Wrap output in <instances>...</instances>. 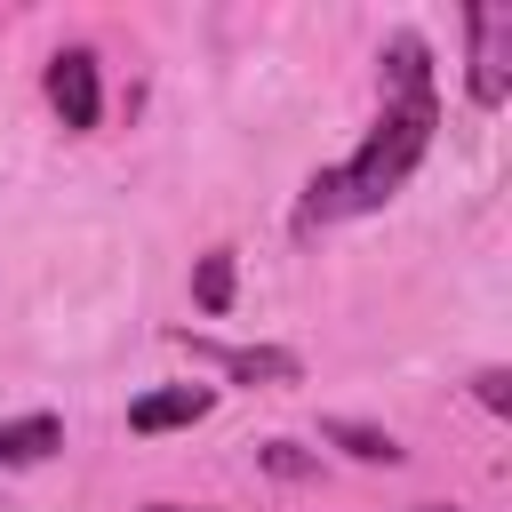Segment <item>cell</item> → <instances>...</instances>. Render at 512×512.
I'll return each instance as SVG.
<instances>
[{
	"mask_svg": "<svg viewBox=\"0 0 512 512\" xmlns=\"http://www.w3.org/2000/svg\"><path fill=\"white\" fill-rule=\"evenodd\" d=\"M392 88H400V104H392L384 128L368 136V152H360L352 168L320 176L312 200H304V216H352V208H376V200L424 160V144H432V64H424L416 40H392Z\"/></svg>",
	"mask_w": 512,
	"mask_h": 512,
	"instance_id": "6da1fadb",
	"label": "cell"
},
{
	"mask_svg": "<svg viewBox=\"0 0 512 512\" xmlns=\"http://www.w3.org/2000/svg\"><path fill=\"white\" fill-rule=\"evenodd\" d=\"M48 96H56L64 128H96V112H104V88H96V56L64 48V56L48 64Z\"/></svg>",
	"mask_w": 512,
	"mask_h": 512,
	"instance_id": "7a4b0ae2",
	"label": "cell"
},
{
	"mask_svg": "<svg viewBox=\"0 0 512 512\" xmlns=\"http://www.w3.org/2000/svg\"><path fill=\"white\" fill-rule=\"evenodd\" d=\"M208 384H168V392H144L136 408H128V432H176V424H200L208 416Z\"/></svg>",
	"mask_w": 512,
	"mask_h": 512,
	"instance_id": "3957f363",
	"label": "cell"
},
{
	"mask_svg": "<svg viewBox=\"0 0 512 512\" xmlns=\"http://www.w3.org/2000/svg\"><path fill=\"white\" fill-rule=\"evenodd\" d=\"M496 32H504V16L496 8H472V96L480 104H504V56H496Z\"/></svg>",
	"mask_w": 512,
	"mask_h": 512,
	"instance_id": "277c9868",
	"label": "cell"
},
{
	"mask_svg": "<svg viewBox=\"0 0 512 512\" xmlns=\"http://www.w3.org/2000/svg\"><path fill=\"white\" fill-rule=\"evenodd\" d=\"M64 448V424L56 416H16V424H0V464H40V456H56Z\"/></svg>",
	"mask_w": 512,
	"mask_h": 512,
	"instance_id": "5b68a950",
	"label": "cell"
},
{
	"mask_svg": "<svg viewBox=\"0 0 512 512\" xmlns=\"http://www.w3.org/2000/svg\"><path fill=\"white\" fill-rule=\"evenodd\" d=\"M320 432H328V440H336V448H344L352 464H400V440H392V432H376V424H352V416H328Z\"/></svg>",
	"mask_w": 512,
	"mask_h": 512,
	"instance_id": "8992f818",
	"label": "cell"
},
{
	"mask_svg": "<svg viewBox=\"0 0 512 512\" xmlns=\"http://www.w3.org/2000/svg\"><path fill=\"white\" fill-rule=\"evenodd\" d=\"M192 296H200V312H224V304H232V256H224V248H216V256H200Z\"/></svg>",
	"mask_w": 512,
	"mask_h": 512,
	"instance_id": "52a82bcc",
	"label": "cell"
},
{
	"mask_svg": "<svg viewBox=\"0 0 512 512\" xmlns=\"http://www.w3.org/2000/svg\"><path fill=\"white\" fill-rule=\"evenodd\" d=\"M216 360H224L232 376H248V384H288V376H296L288 352H216Z\"/></svg>",
	"mask_w": 512,
	"mask_h": 512,
	"instance_id": "ba28073f",
	"label": "cell"
},
{
	"mask_svg": "<svg viewBox=\"0 0 512 512\" xmlns=\"http://www.w3.org/2000/svg\"><path fill=\"white\" fill-rule=\"evenodd\" d=\"M256 456H264V464H272V472H280V480H304V472H312V456H304V448H296V440H264V448H256Z\"/></svg>",
	"mask_w": 512,
	"mask_h": 512,
	"instance_id": "9c48e42d",
	"label": "cell"
},
{
	"mask_svg": "<svg viewBox=\"0 0 512 512\" xmlns=\"http://www.w3.org/2000/svg\"><path fill=\"white\" fill-rule=\"evenodd\" d=\"M472 384H480V408H496V416H512V376H504V368H480Z\"/></svg>",
	"mask_w": 512,
	"mask_h": 512,
	"instance_id": "30bf717a",
	"label": "cell"
},
{
	"mask_svg": "<svg viewBox=\"0 0 512 512\" xmlns=\"http://www.w3.org/2000/svg\"><path fill=\"white\" fill-rule=\"evenodd\" d=\"M408 512H456V504H408Z\"/></svg>",
	"mask_w": 512,
	"mask_h": 512,
	"instance_id": "8fae6325",
	"label": "cell"
},
{
	"mask_svg": "<svg viewBox=\"0 0 512 512\" xmlns=\"http://www.w3.org/2000/svg\"><path fill=\"white\" fill-rule=\"evenodd\" d=\"M144 512H192V504H144Z\"/></svg>",
	"mask_w": 512,
	"mask_h": 512,
	"instance_id": "7c38bea8",
	"label": "cell"
}]
</instances>
